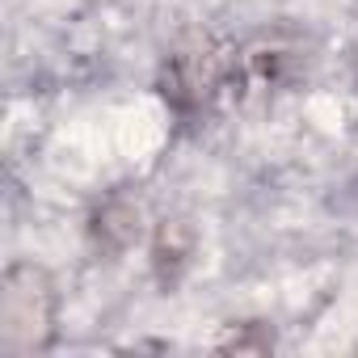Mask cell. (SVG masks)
<instances>
[{"label":"cell","mask_w":358,"mask_h":358,"mask_svg":"<svg viewBox=\"0 0 358 358\" xmlns=\"http://www.w3.org/2000/svg\"><path fill=\"white\" fill-rule=\"evenodd\" d=\"M93 228H97V241L106 249H127L139 236V211L131 203H106Z\"/></svg>","instance_id":"277c9868"},{"label":"cell","mask_w":358,"mask_h":358,"mask_svg":"<svg viewBox=\"0 0 358 358\" xmlns=\"http://www.w3.org/2000/svg\"><path fill=\"white\" fill-rule=\"evenodd\" d=\"M270 345H274V341H270L266 333H253V329H249V333H241V337L220 341V350H224V354H266Z\"/></svg>","instance_id":"5b68a950"},{"label":"cell","mask_w":358,"mask_h":358,"mask_svg":"<svg viewBox=\"0 0 358 358\" xmlns=\"http://www.w3.org/2000/svg\"><path fill=\"white\" fill-rule=\"evenodd\" d=\"M55 337V282L43 266L17 262L0 278V354L30 358Z\"/></svg>","instance_id":"6da1fadb"},{"label":"cell","mask_w":358,"mask_h":358,"mask_svg":"<svg viewBox=\"0 0 358 358\" xmlns=\"http://www.w3.org/2000/svg\"><path fill=\"white\" fill-rule=\"evenodd\" d=\"M156 274H160V282H173L177 274H182V266L190 262V253H194V232H190V224L186 220H164L160 228H156Z\"/></svg>","instance_id":"3957f363"},{"label":"cell","mask_w":358,"mask_h":358,"mask_svg":"<svg viewBox=\"0 0 358 358\" xmlns=\"http://www.w3.org/2000/svg\"><path fill=\"white\" fill-rule=\"evenodd\" d=\"M220 85V59L215 55H177L164 72V93L182 106H199Z\"/></svg>","instance_id":"7a4b0ae2"}]
</instances>
